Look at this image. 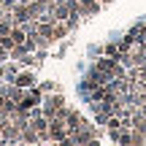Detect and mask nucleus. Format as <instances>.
Masks as SVG:
<instances>
[{
  "instance_id": "nucleus-1",
  "label": "nucleus",
  "mask_w": 146,
  "mask_h": 146,
  "mask_svg": "<svg viewBox=\"0 0 146 146\" xmlns=\"http://www.w3.org/2000/svg\"><path fill=\"white\" fill-rule=\"evenodd\" d=\"M38 103H43V89L41 87H30L25 92V98L16 103V108H22V111H30L33 106H38Z\"/></svg>"
},
{
  "instance_id": "nucleus-3",
  "label": "nucleus",
  "mask_w": 146,
  "mask_h": 146,
  "mask_svg": "<svg viewBox=\"0 0 146 146\" xmlns=\"http://www.w3.org/2000/svg\"><path fill=\"white\" fill-rule=\"evenodd\" d=\"M78 5H81L84 16H95V14H100V8H103L100 0H78Z\"/></svg>"
},
{
  "instance_id": "nucleus-9",
  "label": "nucleus",
  "mask_w": 146,
  "mask_h": 146,
  "mask_svg": "<svg viewBox=\"0 0 146 146\" xmlns=\"http://www.w3.org/2000/svg\"><path fill=\"white\" fill-rule=\"evenodd\" d=\"M0 78H5V68H3V65H0Z\"/></svg>"
},
{
  "instance_id": "nucleus-7",
  "label": "nucleus",
  "mask_w": 146,
  "mask_h": 146,
  "mask_svg": "<svg viewBox=\"0 0 146 146\" xmlns=\"http://www.w3.org/2000/svg\"><path fill=\"white\" fill-rule=\"evenodd\" d=\"M16 73H19V70H16V65H8V68H5V78H8V81H14Z\"/></svg>"
},
{
  "instance_id": "nucleus-4",
  "label": "nucleus",
  "mask_w": 146,
  "mask_h": 146,
  "mask_svg": "<svg viewBox=\"0 0 146 146\" xmlns=\"http://www.w3.org/2000/svg\"><path fill=\"white\" fill-rule=\"evenodd\" d=\"M103 54H106V57H114V60H122V54H127V52L122 49L119 41H111V43H106V46H103Z\"/></svg>"
},
{
  "instance_id": "nucleus-5",
  "label": "nucleus",
  "mask_w": 146,
  "mask_h": 146,
  "mask_svg": "<svg viewBox=\"0 0 146 146\" xmlns=\"http://www.w3.org/2000/svg\"><path fill=\"white\" fill-rule=\"evenodd\" d=\"M14 84H19L22 89H30V87H35V76L33 73H16Z\"/></svg>"
},
{
  "instance_id": "nucleus-6",
  "label": "nucleus",
  "mask_w": 146,
  "mask_h": 146,
  "mask_svg": "<svg viewBox=\"0 0 146 146\" xmlns=\"http://www.w3.org/2000/svg\"><path fill=\"white\" fill-rule=\"evenodd\" d=\"M68 25H65V22H57V25H54L52 27V38H54V41H60V38H65V35H68Z\"/></svg>"
},
{
  "instance_id": "nucleus-2",
  "label": "nucleus",
  "mask_w": 146,
  "mask_h": 146,
  "mask_svg": "<svg viewBox=\"0 0 146 146\" xmlns=\"http://www.w3.org/2000/svg\"><path fill=\"white\" fill-rule=\"evenodd\" d=\"M11 19H14V25H27V22L33 19L30 8H27V0H22V3L14 5V11H11Z\"/></svg>"
},
{
  "instance_id": "nucleus-8",
  "label": "nucleus",
  "mask_w": 146,
  "mask_h": 146,
  "mask_svg": "<svg viewBox=\"0 0 146 146\" xmlns=\"http://www.w3.org/2000/svg\"><path fill=\"white\" fill-rule=\"evenodd\" d=\"M41 89H43V92H54V89H57V84H54V81H43Z\"/></svg>"
}]
</instances>
